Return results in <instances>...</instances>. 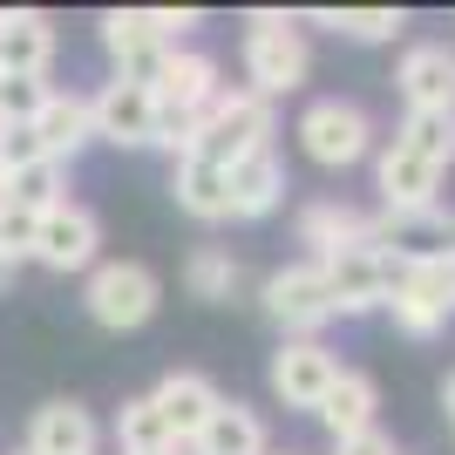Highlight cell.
<instances>
[{
	"label": "cell",
	"mask_w": 455,
	"mask_h": 455,
	"mask_svg": "<svg viewBox=\"0 0 455 455\" xmlns=\"http://www.w3.org/2000/svg\"><path fill=\"white\" fill-rule=\"evenodd\" d=\"M320 279H326L333 313H374V306H387V292H395V266H387L374 245H354V251L320 259Z\"/></svg>",
	"instance_id": "cell-9"
},
{
	"label": "cell",
	"mask_w": 455,
	"mask_h": 455,
	"mask_svg": "<svg viewBox=\"0 0 455 455\" xmlns=\"http://www.w3.org/2000/svg\"><path fill=\"white\" fill-rule=\"evenodd\" d=\"M20 455H28V449H20Z\"/></svg>",
	"instance_id": "cell-38"
},
{
	"label": "cell",
	"mask_w": 455,
	"mask_h": 455,
	"mask_svg": "<svg viewBox=\"0 0 455 455\" xmlns=\"http://www.w3.org/2000/svg\"><path fill=\"white\" fill-rule=\"evenodd\" d=\"M116 449H123V455L171 449V428H164V415H156V401H150V395L123 401V415H116Z\"/></svg>",
	"instance_id": "cell-26"
},
{
	"label": "cell",
	"mask_w": 455,
	"mask_h": 455,
	"mask_svg": "<svg viewBox=\"0 0 455 455\" xmlns=\"http://www.w3.org/2000/svg\"><path fill=\"white\" fill-rule=\"evenodd\" d=\"M367 245L387 259V266H421V259H442L455 251V211H380L367 218Z\"/></svg>",
	"instance_id": "cell-7"
},
{
	"label": "cell",
	"mask_w": 455,
	"mask_h": 455,
	"mask_svg": "<svg viewBox=\"0 0 455 455\" xmlns=\"http://www.w3.org/2000/svg\"><path fill=\"white\" fill-rule=\"evenodd\" d=\"M95 245H102V225H95V211L89 204H48L35 218V259L48 272H82L95 266Z\"/></svg>",
	"instance_id": "cell-10"
},
{
	"label": "cell",
	"mask_w": 455,
	"mask_h": 455,
	"mask_svg": "<svg viewBox=\"0 0 455 455\" xmlns=\"http://www.w3.org/2000/svg\"><path fill=\"white\" fill-rule=\"evenodd\" d=\"M333 455H401L395 442L380 435V428H367V435H347V442H333Z\"/></svg>",
	"instance_id": "cell-33"
},
{
	"label": "cell",
	"mask_w": 455,
	"mask_h": 455,
	"mask_svg": "<svg viewBox=\"0 0 455 455\" xmlns=\"http://www.w3.org/2000/svg\"><path fill=\"white\" fill-rule=\"evenodd\" d=\"M35 136H41V156L48 164H68L76 150H89L95 143V123H89V95H48L35 116Z\"/></svg>",
	"instance_id": "cell-19"
},
{
	"label": "cell",
	"mask_w": 455,
	"mask_h": 455,
	"mask_svg": "<svg viewBox=\"0 0 455 455\" xmlns=\"http://www.w3.org/2000/svg\"><path fill=\"white\" fill-rule=\"evenodd\" d=\"M374 190H380V211H435V190H442V171L435 164H421L415 150H387L374 156Z\"/></svg>",
	"instance_id": "cell-16"
},
{
	"label": "cell",
	"mask_w": 455,
	"mask_h": 455,
	"mask_svg": "<svg viewBox=\"0 0 455 455\" xmlns=\"http://www.w3.org/2000/svg\"><path fill=\"white\" fill-rule=\"evenodd\" d=\"M313 20L340 28L347 41H395L401 28H408V14H401V7H333V14H313Z\"/></svg>",
	"instance_id": "cell-28"
},
{
	"label": "cell",
	"mask_w": 455,
	"mask_h": 455,
	"mask_svg": "<svg viewBox=\"0 0 455 455\" xmlns=\"http://www.w3.org/2000/svg\"><path fill=\"white\" fill-rule=\"evenodd\" d=\"M89 320L109 326V333H136V326L156 313V272L136 266V259H109V266L89 272Z\"/></svg>",
	"instance_id": "cell-5"
},
{
	"label": "cell",
	"mask_w": 455,
	"mask_h": 455,
	"mask_svg": "<svg viewBox=\"0 0 455 455\" xmlns=\"http://www.w3.org/2000/svg\"><path fill=\"white\" fill-rule=\"evenodd\" d=\"M395 143H401V150H415L421 164L449 171V164H455V109H408V123H401Z\"/></svg>",
	"instance_id": "cell-25"
},
{
	"label": "cell",
	"mask_w": 455,
	"mask_h": 455,
	"mask_svg": "<svg viewBox=\"0 0 455 455\" xmlns=\"http://www.w3.org/2000/svg\"><path fill=\"white\" fill-rule=\"evenodd\" d=\"M156 415H164V428H171V442H197V428H204L211 415H218V387H211V374H190V367H177V374H164L156 380Z\"/></svg>",
	"instance_id": "cell-15"
},
{
	"label": "cell",
	"mask_w": 455,
	"mask_h": 455,
	"mask_svg": "<svg viewBox=\"0 0 455 455\" xmlns=\"http://www.w3.org/2000/svg\"><path fill=\"white\" fill-rule=\"evenodd\" d=\"M225 184H231V218H272L279 197H285V164L272 156V143H266V150L238 156V164L225 171Z\"/></svg>",
	"instance_id": "cell-17"
},
{
	"label": "cell",
	"mask_w": 455,
	"mask_h": 455,
	"mask_svg": "<svg viewBox=\"0 0 455 455\" xmlns=\"http://www.w3.org/2000/svg\"><path fill=\"white\" fill-rule=\"evenodd\" d=\"M333 380H340L333 347H320V340H279V354H272V395H279L285 408H313V415H320V401H326Z\"/></svg>",
	"instance_id": "cell-11"
},
{
	"label": "cell",
	"mask_w": 455,
	"mask_h": 455,
	"mask_svg": "<svg viewBox=\"0 0 455 455\" xmlns=\"http://www.w3.org/2000/svg\"><path fill=\"white\" fill-rule=\"evenodd\" d=\"M299 245L313 251V266L320 259H333V251H354L367 245V218L354 204H333V197H320V204L299 211Z\"/></svg>",
	"instance_id": "cell-22"
},
{
	"label": "cell",
	"mask_w": 455,
	"mask_h": 455,
	"mask_svg": "<svg viewBox=\"0 0 455 455\" xmlns=\"http://www.w3.org/2000/svg\"><path fill=\"white\" fill-rule=\"evenodd\" d=\"M150 455H190V449H184V442H171V449H150Z\"/></svg>",
	"instance_id": "cell-35"
},
{
	"label": "cell",
	"mask_w": 455,
	"mask_h": 455,
	"mask_svg": "<svg viewBox=\"0 0 455 455\" xmlns=\"http://www.w3.org/2000/svg\"><path fill=\"white\" fill-rule=\"evenodd\" d=\"M190 455H272L259 408H245V401H218V415H211L204 428H197Z\"/></svg>",
	"instance_id": "cell-21"
},
{
	"label": "cell",
	"mask_w": 455,
	"mask_h": 455,
	"mask_svg": "<svg viewBox=\"0 0 455 455\" xmlns=\"http://www.w3.org/2000/svg\"><path fill=\"white\" fill-rule=\"evenodd\" d=\"M7 197H14L20 211H48V204H61V164H48V156H41V164H28V171H14L7 177Z\"/></svg>",
	"instance_id": "cell-29"
},
{
	"label": "cell",
	"mask_w": 455,
	"mask_h": 455,
	"mask_svg": "<svg viewBox=\"0 0 455 455\" xmlns=\"http://www.w3.org/2000/svg\"><path fill=\"white\" fill-rule=\"evenodd\" d=\"M299 143L320 171H347V164H361V156L374 150V123H367L354 102H340V95H320V102H306V116H299Z\"/></svg>",
	"instance_id": "cell-6"
},
{
	"label": "cell",
	"mask_w": 455,
	"mask_h": 455,
	"mask_svg": "<svg viewBox=\"0 0 455 455\" xmlns=\"http://www.w3.org/2000/svg\"><path fill=\"white\" fill-rule=\"evenodd\" d=\"M387 313L408 340H435L442 326L455 320V251L442 259H421V266L395 272V292H387Z\"/></svg>",
	"instance_id": "cell-4"
},
{
	"label": "cell",
	"mask_w": 455,
	"mask_h": 455,
	"mask_svg": "<svg viewBox=\"0 0 455 455\" xmlns=\"http://www.w3.org/2000/svg\"><path fill=\"white\" fill-rule=\"evenodd\" d=\"M190 28H197L190 7H116V14H102V48L116 55V82L150 89L164 55H171Z\"/></svg>",
	"instance_id": "cell-1"
},
{
	"label": "cell",
	"mask_w": 455,
	"mask_h": 455,
	"mask_svg": "<svg viewBox=\"0 0 455 455\" xmlns=\"http://www.w3.org/2000/svg\"><path fill=\"white\" fill-rule=\"evenodd\" d=\"M266 143H272V102H266V95L218 89V102L197 116V143H190V156H204V164L231 171L238 156L266 150Z\"/></svg>",
	"instance_id": "cell-2"
},
{
	"label": "cell",
	"mask_w": 455,
	"mask_h": 455,
	"mask_svg": "<svg viewBox=\"0 0 455 455\" xmlns=\"http://www.w3.org/2000/svg\"><path fill=\"white\" fill-rule=\"evenodd\" d=\"M28 455H95V415L82 401H48L28 421Z\"/></svg>",
	"instance_id": "cell-18"
},
{
	"label": "cell",
	"mask_w": 455,
	"mask_h": 455,
	"mask_svg": "<svg viewBox=\"0 0 455 455\" xmlns=\"http://www.w3.org/2000/svg\"><path fill=\"white\" fill-rule=\"evenodd\" d=\"M374 408H380L374 380L354 374V367H340V380H333L326 401H320V421L333 428V442H347V435H367V428H374Z\"/></svg>",
	"instance_id": "cell-24"
},
{
	"label": "cell",
	"mask_w": 455,
	"mask_h": 455,
	"mask_svg": "<svg viewBox=\"0 0 455 455\" xmlns=\"http://www.w3.org/2000/svg\"><path fill=\"white\" fill-rule=\"evenodd\" d=\"M0 197H7V164H0Z\"/></svg>",
	"instance_id": "cell-36"
},
{
	"label": "cell",
	"mask_w": 455,
	"mask_h": 455,
	"mask_svg": "<svg viewBox=\"0 0 455 455\" xmlns=\"http://www.w3.org/2000/svg\"><path fill=\"white\" fill-rule=\"evenodd\" d=\"M395 89L408 109H455V48L449 41H415L395 68Z\"/></svg>",
	"instance_id": "cell-14"
},
{
	"label": "cell",
	"mask_w": 455,
	"mask_h": 455,
	"mask_svg": "<svg viewBox=\"0 0 455 455\" xmlns=\"http://www.w3.org/2000/svg\"><path fill=\"white\" fill-rule=\"evenodd\" d=\"M48 95L55 89H48L41 76H0V130H7V123H35Z\"/></svg>",
	"instance_id": "cell-30"
},
{
	"label": "cell",
	"mask_w": 455,
	"mask_h": 455,
	"mask_svg": "<svg viewBox=\"0 0 455 455\" xmlns=\"http://www.w3.org/2000/svg\"><path fill=\"white\" fill-rule=\"evenodd\" d=\"M442 408H449V415H455V374L442 380Z\"/></svg>",
	"instance_id": "cell-34"
},
{
	"label": "cell",
	"mask_w": 455,
	"mask_h": 455,
	"mask_svg": "<svg viewBox=\"0 0 455 455\" xmlns=\"http://www.w3.org/2000/svg\"><path fill=\"white\" fill-rule=\"evenodd\" d=\"M0 259L7 266L35 259V211H20L14 197H0Z\"/></svg>",
	"instance_id": "cell-31"
},
{
	"label": "cell",
	"mask_w": 455,
	"mask_h": 455,
	"mask_svg": "<svg viewBox=\"0 0 455 455\" xmlns=\"http://www.w3.org/2000/svg\"><path fill=\"white\" fill-rule=\"evenodd\" d=\"M89 123H95L102 143L143 150L156 136V102H150V89H136V82H109L102 95H89Z\"/></svg>",
	"instance_id": "cell-13"
},
{
	"label": "cell",
	"mask_w": 455,
	"mask_h": 455,
	"mask_svg": "<svg viewBox=\"0 0 455 455\" xmlns=\"http://www.w3.org/2000/svg\"><path fill=\"white\" fill-rule=\"evenodd\" d=\"M0 164H7V177L28 171V164H41V136H35V123H7V130H0Z\"/></svg>",
	"instance_id": "cell-32"
},
{
	"label": "cell",
	"mask_w": 455,
	"mask_h": 455,
	"mask_svg": "<svg viewBox=\"0 0 455 455\" xmlns=\"http://www.w3.org/2000/svg\"><path fill=\"white\" fill-rule=\"evenodd\" d=\"M218 89H225V82H218V61H211V55H197V48H171L164 68H156V82H150V102L164 116H190V123H197V116L218 102Z\"/></svg>",
	"instance_id": "cell-12"
},
{
	"label": "cell",
	"mask_w": 455,
	"mask_h": 455,
	"mask_svg": "<svg viewBox=\"0 0 455 455\" xmlns=\"http://www.w3.org/2000/svg\"><path fill=\"white\" fill-rule=\"evenodd\" d=\"M259 306L285 326V340H313V333L333 320V299H326V279H320V266H313V259L279 266L266 285H259Z\"/></svg>",
	"instance_id": "cell-8"
},
{
	"label": "cell",
	"mask_w": 455,
	"mask_h": 455,
	"mask_svg": "<svg viewBox=\"0 0 455 455\" xmlns=\"http://www.w3.org/2000/svg\"><path fill=\"white\" fill-rule=\"evenodd\" d=\"M7 272H14V266H7V259H0V285H7Z\"/></svg>",
	"instance_id": "cell-37"
},
{
	"label": "cell",
	"mask_w": 455,
	"mask_h": 455,
	"mask_svg": "<svg viewBox=\"0 0 455 455\" xmlns=\"http://www.w3.org/2000/svg\"><path fill=\"white\" fill-rule=\"evenodd\" d=\"M177 204L197 218V225H225L231 218V184L218 164H204V156H177Z\"/></svg>",
	"instance_id": "cell-23"
},
{
	"label": "cell",
	"mask_w": 455,
	"mask_h": 455,
	"mask_svg": "<svg viewBox=\"0 0 455 455\" xmlns=\"http://www.w3.org/2000/svg\"><path fill=\"white\" fill-rule=\"evenodd\" d=\"M55 61V28L48 14H0V76H41Z\"/></svg>",
	"instance_id": "cell-20"
},
{
	"label": "cell",
	"mask_w": 455,
	"mask_h": 455,
	"mask_svg": "<svg viewBox=\"0 0 455 455\" xmlns=\"http://www.w3.org/2000/svg\"><path fill=\"white\" fill-rule=\"evenodd\" d=\"M184 285H190V299H231L238 259L218 251V245H197V251H190V266H184Z\"/></svg>",
	"instance_id": "cell-27"
},
{
	"label": "cell",
	"mask_w": 455,
	"mask_h": 455,
	"mask_svg": "<svg viewBox=\"0 0 455 455\" xmlns=\"http://www.w3.org/2000/svg\"><path fill=\"white\" fill-rule=\"evenodd\" d=\"M306 68H313V48H306L299 20L292 14H251L245 28V76H251V95H292L306 82Z\"/></svg>",
	"instance_id": "cell-3"
}]
</instances>
